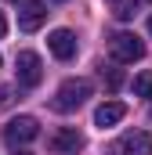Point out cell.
I'll list each match as a JSON object with an SVG mask.
<instances>
[{"instance_id":"obj_1","label":"cell","mask_w":152,"mask_h":155,"mask_svg":"<svg viewBox=\"0 0 152 155\" xmlns=\"http://www.w3.org/2000/svg\"><path fill=\"white\" fill-rule=\"evenodd\" d=\"M94 94V87H91V79L76 76V79H65L62 87H58V94H54V101H51V108L54 112H76L87 97Z\"/></svg>"},{"instance_id":"obj_2","label":"cell","mask_w":152,"mask_h":155,"mask_svg":"<svg viewBox=\"0 0 152 155\" xmlns=\"http://www.w3.org/2000/svg\"><path fill=\"white\" fill-rule=\"evenodd\" d=\"M109 54H112L116 65H130V61H141L145 58V43L134 33H112L109 36Z\"/></svg>"},{"instance_id":"obj_3","label":"cell","mask_w":152,"mask_h":155,"mask_svg":"<svg viewBox=\"0 0 152 155\" xmlns=\"http://www.w3.org/2000/svg\"><path fill=\"white\" fill-rule=\"evenodd\" d=\"M83 148H87V137H83L76 126H62V130H54L51 141H47V152H51V155H80Z\"/></svg>"},{"instance_id":"obj_4","label":"cell","mask_w":152,"mask_h":155,"mask_svg":"<svg viewBox=\"0 0 152 155\" xmlns=\"http://www.w3.org/2000/svg\"><path fill=\"white\" fill-rule=\"evenodd\" d=\"M36 137H40V123L33 116H15L4 126V141H7L11 148H22V144H29V141H36Z\"/></svg>"},{"instance_id":"obj_5","label":"cell","mask_w":152,"mask_h":155,"mask_svg":"<svg viewBox=\"0 0 152 155\" xmlns=\"http://www.w3.org/2000/svg\"><path fill=\"white\" fill-rule=\"evenodd\" d=\"M15 79H18V87H36L43 79V61H40L36 51H18V58H15Z\"/></svg>"},{"instance_id":"obj_6","label":"cell","mask_w":152,"mask_h":155,"mask_svg":"<svg viewBox=\"0 0 152 155\" xmlns=\"http://www.w3.org/2000/svg\"><path fill=\"white\" fill-rule=\"evenodd\" d=\"M109 155H152V137L145 130H130L109 144Z\"/></svg>"},{"instance_id":"obj_7","label":"cell","mask_w":152,"mask_h":155,"mask_svg":"<svg viewBox=\"0 0 152 155\" xmlns=\"http://www.w3.org/2000/svg\"><path fill=\"white\" fill-rule=\"evenodd\" d=\"M43 22H47V4L43 0H26L18 7V29L22 33H36Z\"/></svg>"},{"instance_id":"obj_8","label":"cell","mask_w":152,"mask_h":155,"mask_svg":"<svg viewBox=\"0 0 152 155\" xmlns=\"http://www.w3.org/2000/svg\"><path fill=\"white\" fill-rule=\"evenodd\" d=\"M47 47H51V54H54L58 61L76 58V36L69 33V29H54V33L47 36Z\"/></svg>"},{"instance_id":"obj_9","label":"cell","mask_w":152,"mask_h":155,"mask_svg":"<svg viewBox=\"0 0 152 155\" xmlns=\"http://www.w3.org/2000/svg\"><path fill=\"white\" fill-rule=\"evenodd\" d=\"M127 116V105L123 101H105V105H98V112H94V126H116L119 119Z\"/></svg>"},{"instance_id":"obj_10","label":"cell","mask_w":152,"mask_h":155,"mask_svg":"<svg viewBox=\"0 0 152 155\" xmlns=\"http://www.w3.org/2000/svg\"><path fill=\"white\" fill-rule=\"evenodd\" d=\"M112 15L119 22H130L138 15V0H112Z\"/></svg>"},{"instance_id":"obj_11","label":"cell","mask_w":152,"mask_h":155,"mask_svg":"<svg viewBox=\"0 0 152 155\" xmlns=\"http://www.w3.org/2000/svg\"><path fill=\"white\" fill-rule=\"evenodd\" d=\"M134 94H138V97H149V101H152V72H141V76H134Z\"/></svg>"},{"instance_id":"obj_12","label":"cell","mask_w":152,"mask_h":155,"mask_svg":"<svg viewBox=\"0 0 152 155\" xmlns=\"http://www.w3.org/2000/svg\"><path fill=\"white\" fill-rule=\"evenodd\" d=\"M102 76H105V83H109V90H119V87H123V69H119V65L102 69Z\"/></svg>"},{"instance_id":"obj_13","label":"cell","mask_w":152,"mask_h":155,"mask_svg":"<svg viewBox=\"0 0 152 155\" xmlns=\"http://www.w3.org/2000/svg\"><path fill=\"white\" fill-rule=\"evenodd\" d=\"M4 33H7V22H4V15H0V40H4Z\"/></svg>"},{"instance_id":"obj_14","label":"cell","mask_w":152,"mask_h":155,"mask_svg":"<svg viewBox=\"0 0 152 155\" xmlns=\"http://www.w3.org/2000/svg\"><path fill=\"white\" fill-rule=\"evenodd\" d=\"M51 4H65V0H51Z\"/></svg>"},{"instance_id":"obj_15","label":"cell","mask_w":152,"mask_h":155,"mask_svg":"<svg viewBox=\"0 0 152 155\" xmlns=\"http://www.w3.org/2000/svg\"><path fill=\"white\" fill-rule=\"evenodd\" d=\"M149 33H152V18H149Z\"/></svg>"},{"instance_id":"obj_16","label":"cell","mask_w":152,"mask_h":155,"mask_svg":"<svg viewBox=\"0 0 152 155\" xmlns=\"http://www.w3.org/2000/svg\"><path fill=\"white\" fill-rule=\"evenodd\" d=\"M15 155H29V152H15Z\"/></svg>"},{"instance_id":"obj_17","label":"cell","mask_w":152,"mask_h":155,"mask_svg":"<svg viewBox=\"0 0 152 155\" xmlns=\"http://www.w3.org/2000/svg\"><path fill=\"white\" fill-rule=\"evenodd\" d=\"M0 65H4V61H0Z\"/></svg>"}]
</instances>
